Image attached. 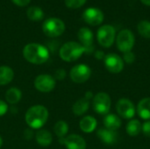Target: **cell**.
<instances>
[{
    "label": "cell",
    "instance_id": "6da1fadb",
    "mask_svg": "<svg viewBox=\"0 0 150 149\" xmlns=\"http://www.w3.org/2000/svg\"><path fill=\"white\" fill-rule=\"evenodd\" d=\"M24 58L33 64H42L49 59V51L47 47L39 43H29L23 49Z\"/></svg>",
    "mask_w": 150,
    "mask_h": 149
},
{
    "label": "cell",
    "instance_id": "7a4b0ae2",
    "mask_svg": "<svg viewBox=\"0 0 150 149\" xmlns=\"http://www.w3.org/2000/svg\"><path fill=\"white\" fill-rule=\"evenodd\" d=\"M48 115V111L45 106L37 105L27 110L25 119L29 127L33 129H40L46 124Z\"/></svg>",
    "mask_w": 150,
    "mask_h": 149
},
{
    "label": "cell",
    "instance_id": "3957f363",
    "mask_svg": "<svg viewBox=\"0 0 150 149\" xmlns=\"http://www.w3.org/2000/svg\"><path fill=\"white\" fill-rule=\"evenodd\" d=\"M85 53V48L76 41H69L63 44L59 51V55L62 60L71 62L78 60Z\"/></svg>",
    "mask_w": 150,
    "mask_h": 149
},
{
    "label": "cell",
    "instance_id": "277c9868",
    "mask_svg": "<svg viewBox=\"0 0 150 149\" xmlns=\"http://www.w3.org/2000/svg\"><path fill=\"white\" fill-rule=\"evenodd\" d=\"M42 31L47 37L56 38L64 32L65 24L58 18H49L44 21L42 25Z\"/></svg>",
    "mask_w": 150,
    "mask_h": 149
},
{
    "label": "cell",
    "instance_id": "5b68a950",
    "mask_svg": "<svg viewBox=\"0 0 150 149\" xmlns=\"http://www.w3.org/2000/svg\"><path fill=\"white\" fill-rule=\"evenodd\" d=\"M116 31L111 25H104L99 27L97 32V39L100 46L103 47H110L115 41Z\"/></svg>",
    "mask_w": 150,
    "mask_h": 149
},
{
    "label": "cell",
    "instance_id": "8992f818",
    "mask_svg": "<svg viewBox=\"0 0 150 149\" xmlns=\"http://www.w3.org/2000/svg\"><path fill=\"white\" fill-rule=\"evenodd\" d=\"M135 42V38L132 31L128 29L121 30L116 37V44L118 49L122 53L132 51Z\"/></svg>",
    "mask_w": 150,
    "mask_h": 149
},
{
    "label": "cell",
    "instance_id": "52a82bcc",
    "mask_svg": "<svg viewBox=\"0 0 150 149\" xmlns=\"http://www.w3.org/2000/svg\"><path fill=\"white\" fill-rule=\"evenodd\" d=\"M112 101L110 96L105 92H98L92 98L93 110L100 115H107L110 112Z\"/></svg>",
    "mask_w": 150,
    "mask_h": 149
},
{
    "label": "cell",
    "instance_id": "ba28073f",
    "mask_svg": "<svg viewBox=\"0 0 150 149\" xmlns=\"http://www.w3.org/2000/svg\"><path fill=\"white\" fill-rule=\"evenodd\" d=\"M116 111L120 117L124 119H131L136 113L134 103L128 98H120L116 104Z\"/></svg>",
    "mask_w": 150,
    "mask_h": 149
},
{
    "label": "cell",
    "instance_id": "9c48e42d",
    "mask_svg": "<svg viewBox=\"0 0 150 149\" xmlns=\"http://www.w3.org/2000/svg\"><path fill=\"white\" fill-rule=\"evenodd\" d=\"M91 69L86 64H77L74 66L69 73L71 80L76 83H83L90 79Z\"/></svg>",
    "mask_w": 150,
    "mask_h": 149
},
{
    "label": "cell",
    "instance_id": "30bf717a",
    "mask_svg": "<svg viewBox=\"0 0 150 149\" xmlns=\"http://www.w3.org/2000/svg\"><path fill=\"white\" fill-rule=\"evenodd\" d=\"M104 61H105V66L110 73L119 74L124 68L123 59L117 54L112 53L106 54Z\"/></svg>",
    "mask_w": 150,
    "mask_h": 149
},
{
    "label": "cell",
    "instance_id": "8fae6325",
    "mask_svg": "<svg viewBox=\"0 0 150 149\" xmlns=\"http://www.w3.org/2000/svg\"><path fill=\"white\" fill-rule=\"evenodd\" d=\"M34 87L40 92H50L55 87V79L49 75H40L34 80Z\"/></svg>",
    "mask_w": 150,
    "mask_h": 149
},
{
    "label": "cell",
    "instance_id": "7c38bea8",
    "mask_svg": "<svg viewBox=\"0 0 150 149\" xmlns=\"http://www.w3.org/2000/svg\"><path fill=\"white\" fill-rule=\"evenodd\" d=\"M83 18L88 25L95 26L100 25L104 21V13L98 8L90 7L83 11Z\"/></svg>",
    "mask_w": 150,
    "mask_h": 149
},
{
    "label": "cell",
    "instance_id": "4fadbf2b",
    "mask_svg": "<svg viewBox=\"0 0 150 149\" xmlns=\"http://www.w3.org/2000/svg\"><path fill=\"white\" fill-rule=\"evenodd\" d=\"M77 37L80 44L85 48V53L91 54L94 51L93 46V32L87 27H82L77 32Z\"/></svg>",
    "mask_w": 150,
    "mask_h": 149
},
{
    "label": "cell",
    "instance_id": "5bb4252c",
    "mask_svg": "<svg viewBox=\"0 0 150 149\" xmlns=\"http://www.w3.org/2000/svg\"><path fill=\"white\" fill-rule=\"evenodd\" d=\"M61 144H63L67 149H86L85 140L77 134H70L67 137L59 139Z\"/></svg>",
    "mask_w": 150,
    "mask_h": 149
},
{
    "label": "cell",
    "instance_id": "9a60e30c",
    "mask_svg": "<svg viewBox=\"0 0 150 149\" xmlns=\"http://www.w3.org/2000/svg\"><path fill=\"white\" fill-rule=\"evenodd\" d=\"M98 137L104 143L107 145H113L118 141L119 134L117 131H112L107 128H100L97 132Z\"/></svg>",
    "mask_w": 150,
    "mask_h": 149
},
{
    "label": "cell",
    "instance_id": "2e32d148",
    "mask_svg": "<svg viewBox=\"0 0 150 149\" xmlns=\"http://www.w3.org/2000/svg\"><path fill=\"white\" fill-rule=\"evenodd\" d=\"M103 123L105 128L112 130V131H117L120 128L122 121H121V119L118 115L108 113L104 118Z\"/></svg>",
    "mask_w": 150,
    "mask_h": 149
},
{
    "label": "cell",
    "instance_id": "e0dca14e",
    "mask_svg": "<svg viewBox=\"0 0 150 149\" xmlns=\"http://www.w3.org/2000/svg\"><path fill=\"white\" fill-rule=\"evenodd\" d=\"M137 114L144 120H150V97H144L139 102Z\"/></svg>",
    "mask_w": 150,
    "mask_h": 149
},
{
    "label": "cell",
    "instance_id": "ac0fdd59",
    "mask_svg": "<svg viewBox=\"0 0 150 149\" xmlns=\"http://www.w3.org/2000/svg\"><path fill=\"white\" fill-rule=\"evenodd\" d=\"M98 126L97 119L92 116H85L83 117L79 123L80 129L86 133H92Z\"/></svg>",
    "mask_w": 150,
    "mask_h": 149
},
{
    "label": "cell",
    "instance_id": "d6986e66",
    "mask_svg": "<svg viewBox=\"0 0 150 149\" xmlns=\"http://www.w3.org/2000/svg\"><path fill=\"white\" fill-rule=\"evenodd\" d=\"M89 107H90V100H88L85 97H82L74 104L72 107V111L76 116H82L89 110Z\"/></svg>",
    "mask_w": 150,
    "mask_h": 149
},
{
    "label": "cell",
    "instance_id": "ffe728a7",
    "mask_svg": "<svg viewBox=\"0 0 150 149\" xmlns=\"http://www.w3.org/2000/svg\"><path fill=\"white\" fill-rule=\"evenodd\" d=\"M35 139H36V141L37 143L41 146V147H47L49 146L52 141H53V137H52V134L47 131V130H40L36 135H35Z\"/></svg>",
    "mask_w": 150,
    "mask_h": 149
},
{
    "label": "cell",
    "instance_id": "44dd1931",
    "mask_svg": "<svg viewBox=\"0 0 150 149\" xmlns=\"http://www.w3.org/2000/svg\"><path fill=\"white\" fill-rule=\"evenodd\" d=\"M14 77L13 70L7 66H0V85L10 83Z\"/></svg>",
    "mask_w": 150,
    "mask_h": 149
},
{
    "label": "cell",
    "instance_id": "7402d4cb",
    "mask_svg": "<svg viewBox=\"0 0 150 149\" xmlns=\"http://www.w3.org/2000/svg\"><path fill=\"white\" fill-rule=\"evenodd\" d=\"M126 131L129 136L135 137L142 133V123L138 119H130L126 126Z\"/></svg>",
    "mask_w": 150,
    "mask_h": 149
},
{
    "label": "cell",
    "instance_id": "603a6c76",
    "mask_svg": "<svg viewBox=\"0 0 150 149\" xmlns=\"http://www.w3.org/2000/svg\"><path fill=\"white\" fill-rule=\"evenodd\" d=\"M22 97V93L18 88H11L5 93V99L11 105H15L20 101Z\"/></svg>",
    "mask_w": 150,
    "mask_h": 149
},
{
    "label": "cell",
    "instance_id": "cb8c5ba5",
    "mask_svg": "<svg viewBox=\"0 0 150 149\" xmlns=\"http://www.w3.org/2000/svg\"><path fill=\"white\" fill-rule=\"evenodd\" d=\"M26 16L32 21H40L44 18V12L40 7L32 6L27 9Z\"/></svg>",
    "mask_w": 150,
    "mask_h": 149
},
{
    "label": "cell",
    "instance_id": "d4e9b609",
    "mask_svg": "<svg viewBox=\"0 0 150 149\" xmlns=\"http://www.w3.org/2000/svg\"><path fill=\"white\" fill-rule=\"evenodd\" d=\"M54 133L56 134V136H58L60 139L64 138L67 135L68 132H69V126L65 121L59 120L54 125Z\"/></svg>",
    "mask_w": 150,
    "mask_h": 149
},
{
    "label": "cell",
    "instance_id": "484cf974",
    "mask_svg": "<svg viewBox=\"0 0 150 149\" xmlns=\"http://www.w3.org/2000/svg\"><path fill=\"white\" fill-rule=\"evenodd\" d=\"M137 30L141 36L145 39H150V22L148 20H142L137 25Z\"/></svg>",
    "mask_w": 150,
    "mask_h": 149
},
{
    "label": "cell",
    "instance_id": "4316f807",
    "mask_svg": "<svg viewBox=\"0 0 150 149\" xmlns=\"http://www.w3.org/2000/svg\"><path fill=\"white\" fill-rule=\"evenodd\" d=\"M86 3V0H65V4L68 8L77 9L82 7Z\"/></svg>",
    "mask_w": 150,
    "mask_h": 149
},
{
    "label": "cell",
    "instance_id": "83f0119b",
    "mask_svg": "<svg viewBox=\"0 0 150 149\" xmlns=\"http://www.w3.org/2000/svg\"><path fill=\"white\" fill-rule=\"evenodd\" d=\"M123 61L126 62L127 64H133L134 61H135V54L132 52V51H129V52H127V53H123Z\"/></svg>",
    "mask_w": 150,
    "mask_h": 149
},
{
    "label": "cell",
    "instance_id": "f1b7e54d",
    "mask_svg": "<svg viewBox=\"0 0 150 149\" xmlns=\"http://www.w3.org/2000/svg\"><path fill=\"white\" fill-rule=\"evenodd\" d=\"M142 132L147 137H150V120H146L142 124Z\"/></svg>",
    "mask_w": 150,
    "mask_h": 149
},
{
    "label": "cell",
    "instance_id": "f546056e",
    "mask_svg": "<svg viewBox=\"0 0 150 149\" xmlns=\"http://www.w3.org/2000/svg\"><path fill=\"white\" fill-rule=\"evenodd\" d=\"M66 77V71L63 68H59L54 72V78L55 80H63Z\"/></svg>",
    "mask_w": 150,
    "mask_h": 149
},
{
    "label": "cell",
    "instance_id": "4dcf8cb0",
    "mask_svg": "<svg viewBox=\"0 0 150 149\" xmlns=\"http://www.w3.org/2000/svg\"><path fill=\"white\" fill-rule=\"evenodd\" d=\"M8 111V105L7 104L3 101V100H0V117L4 116Z\"/></svg>",
    "mask_w": 150,
    "mask_h": 149
},
{
    "label": "cell",
    "instance_id": "1f68e13d",
    "mask_svg": "<svg viewBox=\"0 0 150 149\" xmlns=\"http://www.w3.org/2000/svg\"><path fill=\"white\" fill-rule=\"evenodd\" d=\"M11 2L17 6L24 7V6H26L31 2V0H11Z\"/></svg>",
    "mask_w": 150,
    "mask_h": 149
},
{
    "label": "cell",
    "instance_id": "d6a6232c",
    "mask_svg": "<svg viewBox=\"0 0 150 149\" xmlns=\"http://www.w3.org/2000/svg\"><path fill=\"white\" fill-rule=\"evenodd\" d=\"M94 55H95V58L98 59V60H104L105 57V53L103 51H101V50H97L94 53Z\"/></svg>",
    "mask_w": 150,
    "mask_h": 149
},
{
    "label": "cell",
    "instance_id": "836d02e7",
    "mask_svg": "<svg viewBox=\"0 0 150 149\" xmlns=\"http://www.w3.org/2000/svg\"><path fill=\"white\" fill-rule=\"evenodd\" d=\"M25 139L30 140L33 137V132L31 130H29V129H26L25 131Z\"/></svg>",
    "mask_w": 150,
    "mask_h": 149
},
{
    "label": "cell",
    "instance_id": "e575fe53",
    "mask_svg": "<svg viewBox=\"0 0 150 149\" xmlns=\"http://www.w3.org/2000/svg\"><path fill=\"white\" fill-rule=\"evenodd\" d=\"M93 94H92V92L91 91H87L86 93H85V96H84V97L85 98H87L88 100H91V99H92L93 98Z\"/></svg>",
    "mask_w": 150,
    "mask_h": 149
},
{
    "label": "cell",
    "instance_id": "d590c367",
    "mask_svg": "<svg viewBox=\"0 0 150 149\" xmlns=\"http://www.w3.org/2000/svg\"><path fill=\"white\" fill-rule=\"evenodd\" d=\"M142 4H144L145 5L150 6V0H141Z\"/></svg>",
    "mask_w": 150,
    "mask_h": 149
},
{
    "label": "cell",
    "instance_id": "8d00e7d4",
    "mask_svg": "<svg viewBox=\"0 0 150 149\" xmlns=\"http://www.w3.org/2000/svg\"><path fill=\"white\" fill-rule=\"evenodd\" d=\"M2 145H3V139H2V137L0 136V148L2 147Z\"/></svg>",
    "mask_w": 150,
    "mask_h": 149
}]
</instances>
